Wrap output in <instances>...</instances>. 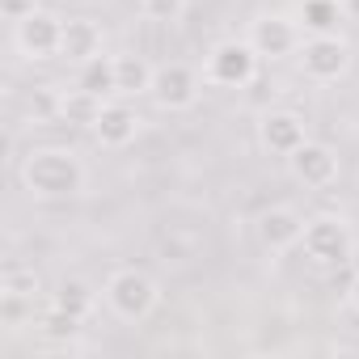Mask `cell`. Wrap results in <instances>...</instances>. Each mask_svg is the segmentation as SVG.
Masks as SVG:
<instances>
[{"label":"cell","instance_id":"cell-1","mask_svg":"<svg viewBox=\"0 0 359 359\" xmlns=\"http://www.w3.org/2000/svg\"><path fill=\"white\" fill-rule=\"evenodd\" d=\"M89 182L85 173V161L72 152V148H30L26 161H22V187L39 199H72L81 195Z\"/></svg>","mask_w":359,"mask_h":359},{"label":"cell","instance_id":"cell-2","mask_svg":"<svg viewBox=\"0 0 359 359\" xmlns=\"http://www.w3.org/2000/svg\"><path fill=\"white\" fill-rule=\"evenodd\" d=\"M161 300V287L152 275L135 271V266H123L106 279V304L118 321H144Z\"/></svg>","mask_w":359,"mask_h":359},{"label":"cell","instance_id":"cell-3","mask_svg":"<svg viewBox=\"0 0 359 359\" xmlns=\"http://www.w3.org/2000/svg\"><path fill=\"white\" fill-rule=\"evenodd\" d=\"M258 51L250 47V39H224L208 51V64H203V76L208 85H220V89H245L258 81Z\"/></svg>","mask_w":359,"mask_h":359},{"label":"cell","instance_id":"cell-4","mask_svg":"<svg viewBox=\"0 0 359 359\" xmlns=\"http://www.w3.org/2000/svg\"><path fill=\"white\" fill-rule=\"evenodd\" d=\"M203 81L208 76H199L191 64H161L156 72H152V89H148V97L161 106V110H169V114H177V110H191L195 102H199V89H203Z\"/></svg>","mask_w":359,"mask_h":359},{"label":"cell","instance_id":"cell-5","mask_svg":"<svg viewBox=\"0 0 359 359\" xmlns=\"http://www.w3.org/2000/svg\"><path fill=\"white\" fill-rule=\"evenodd\" d=\"M300 245H304V254H309L317 266H338V262L351 258L355 237H351V224H346L342 216H317V220L304 224Z\"/></svg>","mask_w":359,"mask_h":359},{"label":"cell","instance_id":"cell-6","mask_svg":"<svg viewBox=\"0 0 359 359\" xmlns=\"http://www.w3.org/2000/svg\"><path fill=\"white\" fill-rule=\"evenodd\" d=\"M13 43L26 60H51V55H60V43H64V18L34 9L30 18L13 22Z\"/></svg>","mask_w":359,"mask_h":359},{"label":"cell","instance_id":"cell-7","mask_svg":"<svg viewBox=\"0 0 359 359\" xmlns=\"http://www.w3.org/2000/svg\"><path fill=\"white\" fill-rule=\"evenodd\" d=\"M287 169H292V177H296L300 187L325 191V187L338 182V152H334L330 144H321V140H304V144L287 156Z\"/></svg>","mask_w":359,"mask_h":359},{"label":"cell","instance_id":"cell-8","mask_svg":"<svg viewBox=\"0 0 359 359\" xmlns=\"http://www.w3.org/2000/svg\"><path fill=\"white\" fill-rule=\"evenodd\" d=\"M300 68L313 81H338L351 68V47L338 34H313L309 43H300Z\"/></svg>","mask_w":359,"mask_h":359},{"label":"cell","instance_id":"cell-9","mask_svg":"<svg viewBox=\"0 0 359 359\" xmlns=\"http://www.w3.org/2000/svg\"><path fill=\"white\" fill-rule=\"evenodd\" d=\"M250 47H254L262 60L296 55V51H300V26H296L292 18L262 13V18H254V26H250Z\"/></svg>","mask_w":359,"mask_h":359},{"label":"cell","instance_id":"cell-10","mask_svg":"<svg viewBox=\"0 0 359 359\" xmlns=\"http://www.w3.org/2000/svg\"><path fill=\"white\" fill-rule=\"evenodd\" d=\"M309 140V123L296 110H266L258 118V144L275 156H292Z\"/></svg>","mask_w":359,"mask_h":359},{"label":"cell","instance_id":"cell-11","mask_svg":"<svg viewBox=\"0 0 359 359\" xmlns=\"http://www.w3.org/2000/svg\"><path fill=\"white\" fill-rule=\"evenodd\" d=\"M304 224H309V220H304L296 208H266V212L258 216V241H262L271 254H283V250L300 245Z\"/></svg>","mask_w":359,"mask_h":359},{"label":"cell","instance_id":"cell-12","mask_svg":"<svg viewBox=\"0 0 359 359\" xmlns=\"http://www.w3.org/2000/svg\"><path fill=\"white\" fill-rule=\"evenodd\" d=\"M93 135H97L102 148H127L140 135V114L123 102H110V106H102V114L93 123Z\"/></svg>","mask_w":359,"mask_h":359},{"label":"cell","instance_id":"cell-13","mask_svg":"<svg viewBox=\"0 0 359 359\" xmlns=\"http://www.w3.org/2000/svg\"><path fill=\"white\" fill-rule=\"evenodd\" d=\"M60 55L72 64H89L93 55H102V26L93 18H68L64 22V43Z\"/></svg>","mask_w":359,"mask_h":359},{"label":"cell","instance_id":"cell-14","mask_svg":"<svg viewBox=\"0 0 359 359\" xmlns=\"http://www.w3.org/2000/svg\"><path fill=\"white\" fill-rule=\"evenodd\" d=\"M102 97L97 93H89V89H68V93H60V114L55 118H64V123H72V127H89L93 131V123H97V114H102Z\"/></svg>","mask_w":359,"mask_h":359},{"label":"cell","instance_id":"cell-15","mask_svg":"<svg viewBox=\"0 0 359 359\" xmlns=\"http://www.w3.org/2000/svg\"><path fill=\"white\" fill-rule=\"evenodd\" d=\"M152 64L144 55H114V76H118V93L131 97V93H148L152 89Z\"/></svg>","mask_w":359,"mask_h":359},{"label":"cell","instance_id":"cell-16","mask_svg":"<svg viewBox=\"0 0 359 359\" xmlns=\"http://www.w3.org/2000/svg\"><path fill=\"white\" fill-rule=\"evenodd\" d=\"M300 22H304V30H309V34H338V22H342V0H304Z\"/></svg>","mask_w":359,"mask_h":359},{"label":"cell","instance_id":"cell-17","mask_svg":"<svg viewBox=\"0 0 359 359\" xmlns=\"http://www.w3.org/2000/svg\"><path fill=\"white\" fill-rule=\"evenodd\" d=\"M81 321H85V317H76V313L51 304V309L43 313V321H39V334H43L47 342H64V346H72L76 334H81Z\"/></svg>","mask_w":359,"mask_h":359},{"label":"cell","instance_id":"cell-18","mask_svg":"<svg viewBox=\"0 0 359 359\" xmlns=\"http://www.w3.org/2000/svg\"><path fill=\"white\" fill-rule=\"evenodd\" d=\"M81 89L106 97V93H118V76H114V60L110 55H93L89 64H81Z\"/></svg>","mask_w":359,"mask_h":359},{"label":"cell","instance_id":"cell-19","mask_svg":"<svg viewBox=\"0 0 359 359\" xmlns=\"http://www.w3.org/2000/svg\"><path fill=\"white\" fill-rule=\"evenodd\" d=\"M51 304H60V309H68V313H76V317H89L93 304H97V296L89 292V283H81V279H64L60 292L51 296Z\"/></svg>","mask_w":359,"mask_h":359},{"label":"cell","instance_id":"cell-20","mask_svg":"<svg viewBox=\"0 0 359 359\" xmlns=\"http://www.w3.org/2000/svg\"><path fill=\"white\" fill-rule=\"evenodd\" d=\"M43 292L39 275L30 266H5V275H0V296H18V300H34Z\"/></svg>","mask_w":359,"mask_h":359},{"label":"cell","instance_id":"cell-21","mask_svg":"<svg viewBox=\"0 0 359 359\" xmlns=\"http://www.w3.org/2000/svg\"><path fill=\"white\" fill-rule=\"evenodd\" d=\"M187 9V0H140V13L148 22H177Z\"/></svg>","mask_w":359,"mask_h":359},{"label":"cell","instance_id":"cell-22","mask_svg":"<svg viewBox=\"0 0 359 359\" xmlns=\"http://www.w3.org/2000/svg\"><path fill=\"white\" fill-rule=\"evenodd\" d=\"M39 9V0H0V13H5L9 22H22Z\"/></svg>","mask_w":359,"mask_h":359},{"label":"cell","instance_id":"cell-23","mask_svg":"<svg viewBox=\"0 0 359 359\" xmlns=\"http://www.w3.org/2000/svg\"><path fill=\"white\" fill-rule=\"evenodd\" d=\"M346 266H351V275H359V241L351 245V258H346Z\"/></svg>","mask_w":359,"mask_h":359},{"label":"cell","instance_id":"cell-24","mask_svg":"<svg viewBox=\"0 0 359 359\" xmlns=\"http://www.w3.org/2000/svg\"><path fill=\"white\" fill-rule=\"evenodd\" d=\"M346 296H351V304H355V313H359V275L351 279V292H346Z\"/></svg>","mask_w":359,"mask_h":359},{"label":"cell","instance_id":"cell-25","mask_svg":"<svg viewBox=\"0 0 359 359\" xmlns=\"http://www.w3.org/2000/svg\"><path fill=\"white\" fill-rule=\"evenodd\" d=\"M342 5H346L342 13H351V18H359V0H342Z\"/></svg>","mask_w":359,"mask_h":359}]
</instances>
